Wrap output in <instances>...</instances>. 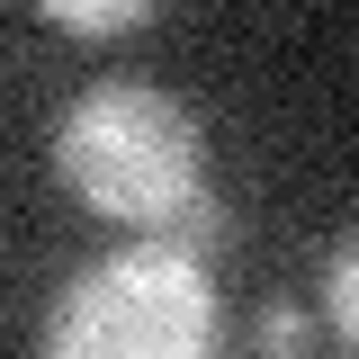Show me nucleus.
<instances>
[{
	"mask_svg": "<svg viewBox=\"0 0 359 359\" xmlns=\"http://www.w3.org/2000/svg\"><path fill=\"white\" fill-rule=\"evenodd\" d=\"M54 162L81 189V207L117 224H162L198 216V117L153 81H99L63 108L54 126Z\"/></svg>",
	"mask_w": 359,
	"mask_h": 359,
	"instance_id": "f03ea898",
	"label": "nucleus"
},
{
	"mask_svg": "<svg viewBox=\"0 0 359 359\" xmlns=\"http://www.w3.org/2000/svg\"><path fill=\"white\" fill-rule=\"evenodd\" d=\"M323 314H332V332L359 351V224L323 252Z\"/></svg>",
	"mask_w": 359,
	"mask_h": 359,
	"instance_id": "7ed1b4c3",
	"label": "nucleus"
},
{
	"mask_svg": "<svg viewBox=\"0 0 359 359\" xmlns=\"http://www.w3.org/2000/svg\"><path fill=\"white\" fill-rule=\"evenodd\" d=\"M45 18L72 27V36H126V27L153 18V9H144V0H108V9H99V0H45Z\"/></svg>",
	"mask_w": 359,
	"mask_h": 359,
	"instance_id": "20e7f679",
	"label": "nucleus"
},
{
	"mask_svg": "<svg viewBox=\"0 0 359 359\" xmlns=\"http://www.w3.org/2000/svg\"><path fill=\"white\" fill-rule=\"evenodd\" d=\"M45 359H216V287L198 243L144 233L90 261L45 314Z\"/></svg>",
	"mask_w": 359,
	"mask_h": 359,
	"instance_id": "f257e3e1",
	"label": "nucleus"
},
{
	"mask_svg": "<svg viewBox=\"0 0 359 359\" xmlns=\"http://www.w3.org/2000/svg\"><path fill=\"white\" fill-rule=\"evenodd\" d=\"M261 341H269V351H278V359H287V351H297V341H306V314H297V306H278V314H269V323H261Z\"/></svg>",
	"mask_w": 359,
	"mask_h": 359,
	"instance_id": "39448f33",
	"label": "nucleus"
}]
</instances>
